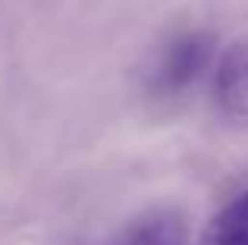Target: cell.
I'll return each instance as SVG.
<instances>
[{"label": "cell", "instance_id": "3", "mask_svg": "<svg viewBox=\"0 0 248 245\" xmlns=\"http://www.w3.org/2000/svg\"><path fill=\"white\" fill-rule=\"evenodd\" d=\"M107 245H186V220L170 208L148 211L126 223Z\"/></svg>", "mask_w": 248, "mask_h": 245}, {"label": "cell", "instance_id": "1", "mask_svg": "<svg viewBox=\"0 0 248 245\" xmlns=\"http://www.w3.org/2000/svg\"><path fill=\"white\" fill-rule=\"evenodd\" d=\"M214 63V35L211 31H179L154 54L145 73V88L157 101H173L188 94Z\"/></svg>", "mask_w": 248, "mask_h": 245}, {"label": "cell", "instance_id": "2", "mask_svg": "<svg viewBox=\"0 0 248 245\" xmlns=\"http://www.w3.org/2000/svg\"><path fill=\"white\" fill-rule=\"evenodd\" d=\"M214 101L226 122L248 126V38L220 57L214 69Z\"/></svg>", "mask_w": 248, "mask_h": 245}, {"label": "cell", "instance_id": "4", "mask_svg": "<svg viewBox=\"0 0 248 245\" xmlns=\"http://www.w3.org/2000/svg\"><path fill=\"white\" fill-rule=\"evenodd\" d=\"M201 245H248V189L232 195L211 217Z\"/></svg>", "mask_w": 248, "mask_h": 245}]
</instances>
